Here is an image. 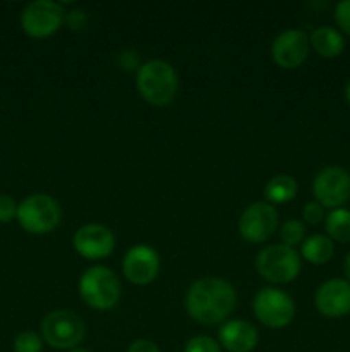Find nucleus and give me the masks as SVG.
I'll list each match as a JSON object with an SVG mask.
<instances>
[{
	"label": "nucleus",
	"instance_id": "nucleus-5",
	"mask_svg": "<svg viewBox=\"0 0 350 352\" xmlns=\"http://www.w3.org/2000/svg\"><path fill=\"white\" fill-rule=\"evenodd\" d=\"M256 270L271 284H288L301 274V256L285 244H271L256 258Z\"/></svg>",
	"mask_w": 350,
	"mask_h": 352
},
{
	"label": "nucleus",
	"instance_id": "nucleus-24",
	"mask_svg": "<svg viewBox=\"0 0 350 352\" xmlns=\"http://www.w3.org/2000/svg\"><path fill=\"white\" fill-rule=\"evenodd\" d=\"M302 219L307 223H311V226H318L319 222H323V220L326 219L325 208H323L318 201L307 203V205L304 206V210H302Z\"/></svg>",
	"mask_w": 350,
	"mask_h": 352
},
{
	"label": "nucleus",
	"instance_id": "nucleus-11",
	"mask_svg": "<svg viewBox=\"0 0 350 352\" xmlns=\"http://www.w3.org/2000/svg\"><path fill=\"white\" fill-rule=\"evenodd\" d=\"M72 246L86 260H103L115 250V236L102 223H86L75 230Z\"/></svg>",
	"mask_w": 350,
	"mask_h": 352
},
{
	"label": "nucleus",
	"instance_id": "nucleus-9",
	"mask_svg": "<svg viewBox=\"0 0 350 352\" xmlns=\"http://www.w3.org/2000/svg\"><path fill=\"white\" fill-rule=\"evenodd\" d=\"M312 195L323 208H342L350 199V174L342 167H326L312 181Z\"/></svg>",
	"mask_w": 350,
	"mask_h": 352
},
{
	"label": "nucleus",
	"instance_id": "nucleus-3",
	"mask_svg": "<svg viewBox=\"0 0 350 352\" xmlns=\"http://www.w3.org/2000/svg\"><path fill=\"white\" fill-rule=\"evenodd\" d=\"M119 277L106 267H91L79 278V296L93 309L106 311L120 299Z\"/></svg>",
	"mask_w": 350,
	"mask_h": 352
},
{
	"label": "nucleus",
	"instance_id": "nucleus-10",
	"mask_svg": "<svg viewBox=\"0 0 350 352\" xmlns=\"http://www.w3.org/2000/svg\"><path fill=\"white\" fill-rule=\"evenodd\" d=\"M278 226V213L273 205L257 201L247 206L239 219V234L247 243H264L275 234Z\"/></svg>",
	"mask_w": 350,
	"mask_h": 352
},
{
	"label": "nucleus",
	"instance_id": "nucleus-23",
	"mask_svg": "<svg viewBox=\"0 0 350 352\" xmlns=\"http://www.w3.org/2000/svg\"><path fill=\"white\" fill-rule=\"evenodd\" d=\"M335 23L350 36V0H342L335 6Z\"/></svg>",
	"mask_w": 350,
	"mask_h": 352
},
{
	"label": "nucleus",
	"instance_id": "nucleus-17",
	"mask_svg": "<svg viewBox=\"0 0 350 352\" xmlns=\"http://www.w3.org/2000/svg\"><path fill=\"white\" fill-rule=\"evenodd\" d=\"M301 254L312 265H325L335 254V244L325 234H312L302 243Z\"/></svg>",
	"mask_w": 350,
	"mask_h": 352
},
{
	"label": "nucleus",
	"instance_id": "nucleus-30",
	"mask_svg": "<svg viewBox=\"0 0 350 352\" xmlns=\"http://www.w3.org/2000/svg\"><path fill=\"white\" fill-rule=\"evenodd\" d=\"M67 352H89V351L81 349V347H75V349H71V351H67Z\"/></svg>",
	"mask_w": 350,
	"mask_h": 352
},
{
	"label": "nucleus",
	"instance_id": "nucleus-6",
	"mask_svg": "<svg viewBox=\"0 0 350 352\" xmlns=\"http://www.w3.org/2000/svg\"><path fill=\"white\" fill-rule=\"evenodd\" d=\"M86 325L81 316L69 309H57L48 313L41 322V337L55 349L71 351L82 342Z\"/></svg>",
	"mask_w": 350,
	"mask_h": 352
},
{
	"label": "nucleus",
	"instance_id": "nucleus-19",
	"mask_svg": "<svg viewBox=\"0 0 350 352\" xmlns=\"http://www.w3.org/2000/svg\"><path fill=\"white\" fill-rule=\"evenodd\" d=\"M325 229L331 241L350 243V210H331L325 219Z\"/></svg>",
	"mask_w": 350,
	"mask_h": 352
},
{
	"label": "nucleus",
	"instance_id": "nucleus-8",
	"mask_svg": "<svg viewBox=\"0 0 350 352\" xmlns=\"http://www.w3.org/2000/svg\"><path fill=\"white\" fill-rule=\"evenodd\" d=\"M65 21L64 6L54 0H36L21 14L23 31L31 38H48L60 30Z\"/></svg>",
	"mask_w": 350,
	"mask_h": 352
},
{
	"label": "nucleus",
	"instance_id": "nucleus-18",
	"mask_svg": "<svg viewBox=\"0 0 350 352\" xmlns=\"http://www.w3.org/2000/svg\"><path fill=\"white\" fill-rule=\"evenodd\" d=\"M297 195V181L292 175L278 174L271 177L264 186V196L270 205H281L288 203Z\"/></svg>",
	"mask_w": 350,
	"mask_h": 352
},
{
	"label": "nucleus",
	"instance_id": "nucleus-7",
	"mask_svg": "<svg viewBox=\"0 0 350 352\" xmlns=\"http://www.w3.org/2000/svg\"><path fill=\"white\" fill-rule=\"evenodd\" d=\"M254 316L268 329H285L295 316V302L278 287H263L253 301Z\"/></svg>",
	"mask_w": 350,
	"mask_h": 352
},
{
	"label": "nucleus",
	"instance_id": "nucleus-27",
	"mask_svg": "<svg viewBox=\"0 0 350 352\" xmlns=\"http://www.w3.org/2000/svg\"><path fill=\"white\" fill-rule=\"evenodd\" d=\"M127 352H160L158 346L148 339H137L129 346Z\"/></svg>",
	"mask_w": 350,
	"mask_h": 352
},
{
	"label": "nucleus",
	"instance_id": "nucleus-15",
	"mask_svg": "<svg viewBox=\"0 0 350 352\" xmlns=\"http://www.w3.org/2000/svg\"><path fill=\"white\" fill-rule=\"evenodd\" d=\"M257 330L246 320H230L218 330V344L229 352H250L256 349Z\"/></svg>",
	"mask_w": 350,
	"mask_h": 352
},
{
	"label": "nucleus",
	"instance_id": "nucleus-22",
	"mask_svg": "<svg viewBox=\"0 0 350 352\" xmlns=\"http://www.w3.org/2000/svg\"><path fill=\"white\" fill-rule=\"evenodd\" d=\"M184 352H222V346L213 337L196 336L185 342Z\"/></svg>",
	"mask_w": 350,
	"mask_h": 352
},
{
	"label": "nucleus",
	"instance_id": "nucleus-26",
	"mask_svg": "<svg viewBox=\"0 0 350 352\" xmlns=\"http://www.w3.org/2000/svg\"><path fill=\"white\" fill-rule=\"evenodd\" d=\"M65 24L71 28L72 31L82 30L88 24V12L84 9H72L65 12Z\"/></svg>",
	"mask_w": 350,
	"mask_h": 352
},
{
	"label": "nucleus",
	"instance_id": "nucleus-14",
	"mask_svg": "<svg viewBox=\"0 0 350 352\" xmlns=\"http://www.w3.org/2000/svg\"><path fill=\"white\" fill-rule=\"evenodd\" d=\"M314 302L318 311L326 318H342L350 313V282L331 278L316 291Z\"/></svg>",
	"mask_w": 350,
	"mask_h": 352
},
{
	"label": "nucleus",
	"instance_id": "nucleus-2",
	"mask_svg": "<svg viewBox=\"0 0 350 352\" xmlns=\"http://www.w3.org/2000/svg\"><path fill=\"white\" fill-rule=\"evenodd\" d=\"M136 86L144 102L154 107H165L177 96V71L165 60H148L137 69Z\"/></svg>",
	"mask_w": 350,
	"mask_h": 352
},
{
	"label": "nucleus",
	"instance_id": "nucleus-29",
	"mask_svg": "<svg viewBox=\"0 0 350 352\" xmlns=\"http://www.w3.org/2000/svg\"><path fill=\"white\" fill-rule=\"evenodd\" d=\"M345 98H347V102H349V105H350V81L347 82V86H345Z\"/></svg>",
	"mask_w": 350,
	"mask_h": 352
},
{
	"label": "nucleus",
	"instance_id": "nucleus-1",
	"mask_svg": "<svg viewBox=\"0 0 350 352\" xmlns=\"http://www.w3.org/2000/svg\"><path fill=\"white\" fill-rule=\"evenodd\" d=\"M237 294L230 282L218 277L196 280L185 294V309L194 322L216 325L235 308Z\"/></svg>",
	"mask_w": 350,
	"mask_h": 352
},
{
	"label": "nucleus",
	"instance_id": "nucleus-28",
	"mask_svg": "<svg viewBox=\"0 0 350 352\" xmlns=\"http://www.w3.org/2000/svg\"><path fill=\"white\" fill-rule=\"evenodd\" d=\"M343 272H345L347 278H349V282H350V253L347 254L345 261H343Z\"/></svg>",
	"mask_w": 350,
	"mask_h": 352
},
{
	"label": "nucleus",
	"instance_id": "nucleus-20",
	"mask_svg": "<svg viewBox=\"0 0 350 352\" xmlns=\"http://www.w3.org/2000/svg\"><path fill=\"white\" fill-rule=\"evenodd\" d=\"M304 237H305V227L301 220L290 219L280 227V239H281V244H285V246H290V248L297 246V244H301L302 241H304Z\"/></svg>",
	"mask_w": 350,
	"mask_h": 352
},
{
	"label": "nucleus",
	"instance_id": "nucleus-4",
	"mask_svg": "<svg viewBox=\"0 0 350 352\" xmlns=\"http://www.w3.org/2000/svg\"><path fill=\"white\" fill-rule=\"evenodd\" d=\"M16 219L26 232L43 236L57 229L62 219V210L57 199L43 192H36L17 205Z\"/></svg>",
	"mask_w": 350,
	"mask_h": 352
},
{
	"label": "nucleus",
	"instance_id": "nucleus-12",
	"mask_svg": "<svg viewBox=\"0 0 350 352\" xmlns=\"http://www.w3.org/2000/svg\"><path fill=\"white\" fill-rule=\"evenodd\" d=\"M122 272L130 284H151L160 274V254L148 244H136L124 256Z\"/></svg>",
	"mask_w": 350,
	"mask_h": 352
},
{
	"label": "nucleus",
	"instance_id": "nucleus-13",
	"mask_svg": "<svg viewBox=\"0 0 350 352\" xmlns=\"http://www.w3.org/2000/svg\"><path fill=\"white\" fill-rule=\"evenodd\" d=\"M309 36L301 30L281 31L271 43V58L281 69H295L309 55Z\"/></svg>",
	"mask_w": 350,
	"mask_h": 352
},
{
	"label": "nucleus",
	"instance_id": "nucleus-21",
	"mask_svg": "<svg viewBox=\"0 0 350 352\" xmlns=\"http://www.w3.org/2000/svg\"><path fill=\"white\" fill-rule=\"evenodd\" d=\"M41 349H43V340L36 332L24 330L14 339V352H41Z\"/></svg>",
	"mask_w": 350,
	"mask_h": 352
},
{
	"label": "nucleus",
	"instance_id": "nucleus-25",
	"mask_svg": "<svg viewBox=\"0 0 350 352\" xmlns=\"http://www.w3.org/2000/svg\"><path fill=\"white\" fill-rule=\"evenodd\" d=\"M17 217V205L10 196L0 195V223H7Z\"/></svg>",
	"mask_w": 350,
	"mask_h": 352
},
{
	"label": "nucleus",
	"instance_id": "nucleus-16",
	"mask_svg": "<svg viewBox=\"0 0 350 352\" xmlns=\"http://www.w3.org/2000/svg\"><path fill=\"white\" fill-rule=\"evenodd\" d=\"M309 43L325 58H335L345 48V40L342 33L331 26H319L309 36Z\"/></svg>",
	"mask_w": 350,
	"mask_h": 352
}]
</instances>
